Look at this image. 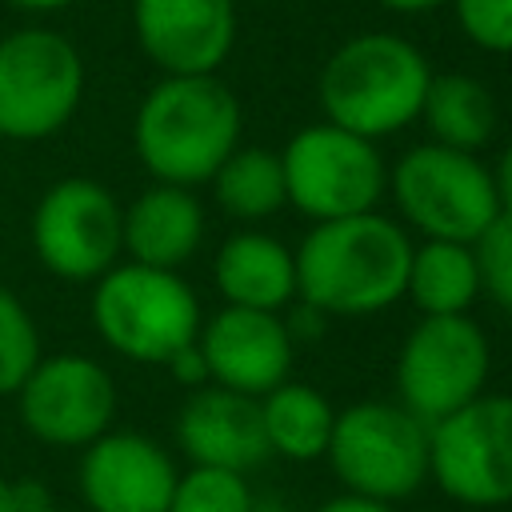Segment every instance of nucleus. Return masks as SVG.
Instances as JSON below:
<instances>
[{
  "instance_id": "nucleus-22",
  "label": "nucleus",
  "mask_w": 512,
  "mask_h": 512,
  "mask_svg": "<svg viewBox=\"0 0 512 512\" xmlns=\"http://www.w3.org/2000/svg\"><path fill=\"white\" fill-rule=\"evenodd\" d=\"M208 188L216 208L236 224H260L272 220L280 208H288L280 148H264V144H236L228 160L212 172Z\"/></svg>"
},
{
  "instance_id": "nucleus-9",
  "label": "nucleus",
  "mask_w": 512,
  "mask_h": 512,
  "mask_svg": "<svg viewBox=\"0 0 512 512\" xmlns=\"http://www.w3.org/2000/svg\"><path fill=\"white\" fill-rule=\"evenodd\" d=\"M32 256L68 284H92L124 260V204L92 176L48 184L28 220Z\"/></svg>"
},
{
  "instance_id": "nucleus-3",
  "label": "nucleus",
  "mask_w": 512,
  "mask_h": 512,
  "mask_svg": "<svg viewBox=\"0 0 512 512\" xmlns=\"http://www.w3.org/2000/svg\"><path fill=\"white\" fill-rule=\"evenodd\" d=\"M432 72L436 68L416 40L368 28L328 52L316 76V100L328 124L380 144L420 120Z\"/></svg>"
},
{
  "instance_id": "nucleus-2",
  "label": "nucleus",
  "mask_w": 512,
  "mask_h": 512,
  "mask_svg": "<svg viewBox=\"0 0 512 512\" xmlns=\"http://www.w3.org/2000/svg\"><path fill=\"white\" fill-rule=\"evenodd\" d=\"M244 108L236 92L208 76H160L132 116V148L160 184L200 188L240 144Z\"/></svg>"
},
{
  "instance_id": "nucleus-5",
  "label": "nucleus",
  "mask_w": 512,
  "mask_h": 512,
  "mask_svg": "<svg viewBox=\"0 0 512 512\" xmlns=\"http://www.w3.org/2000/svg\"><path fill=\"white\" fill-rule=\"evenodd\" d=\"M384 196H392L396 220L416 240L476 244L500 216L492 168L480 152H460L436 140H420L388 164Z\"/></svg>"
},
{
  "instance_id": "nucleus-20",
  "label": "nucleus",
  "mask_w": 512,
  "mask_h": 512,
  "mask_svg": "<svg viewBox=\"0 0 512 512\" xmlns=\"http://www.w3.org/2000/svg\"><path fill=\"white\" fill-rule=\"evenodd\" d=\"M476 248L464 240H416L404 280V300L420 316H460L480 300Z\"/></svg>"
},
{
  "instance_id": "nucleus-25",
  "label": "nucleus",
  "mask_w": 512,
  "mask_h": 512,
  "mask_svg": "<svg viewBox=\"0 0 512 512\" xmlns=\"http://www.w3.org/2000/svg\"><path fill=\"white\" fill-rule=\"evenodd\" d=\"M460 36L488 52L512 56V0H448Z\"/></svg>"
},
{
  "instance_id": "nucleus-31",
  "label": "nucleus",
  "mask_w": 512,
  "mask_h": 512,
  "mask_svg": "<svg viewBox=\"0 0 512 512\" xmlns=\"http://www.w3.org/2000/svg\"><path fill=\"white\" fill-rule=\"evenodd\" d=\"M392 16H428L436 8H448V0H372Z\"/></svg>"
},
{
  "instance_id": "nucleus-4",
  "label": "nucleus",
  "mask_w": 512,
  "mask_h": 512,
  "mask_svg": "<svg viewBox=\"0 0 512 512\" xmlns=\"http://www.w3.org/2000/svg\"><path fill=\"white\" fill-rule=\"evenodd\" d=\"M92 328L116 356L132 364L164 368L172 352L196 340L200 332V296L172 268H152L136 260L112 264L92 280Z\"/></svg>"
},
{
  "instance_id": "nucleus-1",
  "label": "nucleus",
  "mask_w": 512,
  "mask_h": 512,
  "mask_svg": "<svg viewBox=\"0 0 512 512\" xmlns=\"http://www.w3.org/2000/svg\"><path fill=\"white\" fill-rule=\"evenodd\" d=\"M416 236L388 212L312 224L296 252V300L332 316H376L404 300Z\"/></svg>"
},
{
  "instance_id": "nucleus-19",
  "label": "nucleus",
  "mask_w": 512,
  "mask_h": 512,
  "mask_svg": "<svg viewBox=\"0 0 512 512\" xmlns=\"http://www.w3.org/2000/svg\"><path fill=\"white\" fill-rule=\"evenodd\" d=\"M420 124L436 144L484 152L500 128V104L496 92L472 72H432L420 104Z\"/></svg>"
},
{
  "instance_id": "nucleus-18",
  "label": "nucleus",
  "mask_w": 512,
  "mask_h": 512,
  "mask_svg": "<svg viewBox=\"0 0 512 512\" xmlns=\"http://www.w3.org/2000/svg\"><path fill=\"white\" fill-rule=\"evenodd\" d=\"M212 284L224 304L284 312L296 300V252L264 228H240L212 256Z\"/></svg>"
},
{
  "instance_id": "nucleus-33",
  "label": "nucleus",
  "mask_w": 512,
  "mask_h": 512,
  "mask_svg": "<svg viewBox=\"0 0 512 512\" xmlns=\"http://www.w3.org/2000/svg\"><path fill=\"white\" fill-rule=\"evenodd\" d=\"M0 512H16V484L0 472Z\"/></svg>"
},
{
  "instance_id": "nucleus-32",
  "label": "nucleus",
  "mask_w": 512,
  "mask_h": 512,
  "mask_svg": "<svg viewBox=\"0 0 512 512\" xmlns=\"http://www.w3.org/2000/svg\"><path fill=\"white\" fill-rule=\"evenodd\" d=\"M4 4H12V8H20V12H60V8H68L72 0H4Z\"/></svg>"
},
{
  "instance_id": "nucleus-24",
  "label": "nucleus",
  "mask_w": 512,
  "mask_h": 512,
  "mask_svg": "<svg viewBox=\"0 0 512 512\" xmlns=\"http://www.w3.org/2000/svg\"><path fill=\"white\" fill-rule=\"evenodd\" d=\"M40 356H44V344L32 312L24 308V300H16V292L0 284V400L16 396V388L36 368Z\"/></svg>"
},
{
  "instance_id": "nucleus-11",
  "label": "nucleus",
  "mask_w": 512,
  "mask_h": 512,
  "mask_svg": "<svg viewBox=\"0 0 512 512\" xmlns=\"http://www.w3.org/2000/svg\"><path fill=\"white\" fill-rule=\"evenodd\" d=\"M492 344L472 312L420 316L396 352V400L424 424L488 392Z\"/></svg>"
},
{
  "instance_id": "nucleus-23",
  "label": "nucleus",
  "mask_w": 512,
  "mask_h": 512,
  "mask_svg": "<svg viewBox=\"0 0 512 512\" xmlns=\"http://www.w3.org/2000/svg\"><path fill=\"white\" fill-rule=\"evenodd\" d=\"M252 500L256 492L244 472L188 464L176 476V488L164 512H252Z\"/></svg>"
},
{
  "instance_id": "nucleus-29",
  "label": "nucleus",
  "mask_w": 512,
  "mask_h": 512,
  "mask_svg": "<svg viewBox=\"0 0 512 512\" xmlns=\"http://www.w3.org/2000/svg\"><path fill=\"white\" fill-rule=\"evenodd\" d=\"M16 484V512H64L40 480H12Z\"/></svg>"
},
{
  "instance_id": "nucleus-34",
  "label": "nucleus",
  "mask_w": 512,
  "mask_h": 512,
  "mask_svg": "<svg viewBox=\"0 0 512 512\" xmlns=\"http://www.w3.org/2000/svg\"><path fill=\"white\" fill-rule=\"evenodd\" d=\"M252 512H288V508H284L276 496H256V500H252Z\"/></svg>"
},
{
  "instance_id": "nucleus-10",
  "label": "nucleus",
  "mask_w": 512,
  "mask_h": 512,
  "mask_svg": "<svg viewBox=\"0 0 512 512\" xmlns=\"http://www.w3.org/2000/svg\"><path fill=\"white\" fill-rule=\"evenodd\" d=\"M428 480L460 508L512 504V396L480 392L428 424Z\"/></svg>"
},
{
  "instance_id": "nucleus-8",
  "label": "nucleus",
  "mask_w": 512,
  "mask_h": 512,
  "mask_svg": "<svg viewBox=\"0 0 512 512\" xmlns=\"http://www.w3.org/2000/svg\"><path fill=\"white\" fill-rule=\"evenodd\" d=\"M84 100V56L52 28H16L0 40V140L36 144L68 128Z\"/></svg>"
},
{
  "instance_id": "nucleus-12",
  "label": "nucleus",
  "mask_w": 512,
  "mask_h": 512,
  "mask_svg": "<svg viewBox=\"0 0 512 512\" xmlns=\"http://www.w3.org/2000/svg\"><path fill=\"white\" fill-rule=\"evenodd\" d=\"M116 380L84 352L40 356L16 388V412L24 432L48 448H88L116 420Z\"/></svg>"
},
{
  "instance_id": "nucleus-28",
  "label": "nucleus",
  "mask_w": 512,
  "mask_h": 512,
  "mask_svg": "<svg viewBox=\"0 0 512 512\" xmlns=\"http://www.w3.org/2000/svg\"><path fill=\"white\" fill-rule=\"evenodd\" d=\"M492 168V184H496V204H500V216H512V140L500 148L496 164Z\"/></svg>"
},
{
  "instance_id": "nucleus-14",
  "label": "nucleus",
  "mask_w": 512,
  "mask_h": 512,
  "mask_svg": "<svg viewBox=\"0 0 512 512\" xmlns=\"http://www.w3.org/2000/svg\"><path fill=\"white\" fill-rule=\"evenodd\" d=\"M176 476L172 452L136 428H108L80 448L76 464V488L88 512H164Z\"/></svg>"
},
{
  "instance_id": "nucleus-6",
  "label": "nucleus",
  "mask_w": 512,
  "mask_h": 512,
  "mask_svg": "<svg viewBox=\"0 0 512 512\" xmlns=\"http://www.w3.org/2000/svg\"><path fill=\"white\" fill-rule=\"evenodd\" d=\"M324 460L344 492L404 504L428 484V424L400 400H356L336 408Z\"/></svg>"
},
{
  "instance_id": "nucleus-16",
  "label": "nucleus",
  "mask_w": 512,
  "mask_h": 512,
  "mask_svg": "<svg viewBox=\"0 0 512 512\" xmlns=\"http://www.w3.org/2000/svg\"><path fill=\"white\" fill-rule=\"evenodd\" d=\"M176 448L184 452L188 464L228 468L248 476L268 460L260 400L220 384L192 388L176 412Z\"/></svg>"
},
{
  "instance_id": "nucleus-30",
  "label": "nucleus",
  "mask_w": 512,
  "mask_h": 512,
  "mask_svg": "<svg viewBox=\"0 0 512 512\" xmlns=\"http://www.w3.org/2000/svg\"><path fill=\"white\" fill-rule=\"evenodd\" d=\"M316 512H400L396 504H384V500H372V496H356V492H340L332 500H324Z\"/></svg>"
},
{
  "instance_id": "nucleus-15",
  "label": "nucleus",
  "mask_w": 512,
  "mask_h": 512,
  "mask_svg": "<svg viewBox=\"0 0 512 512\" xmlns=\"http://www.w3.org/2000/svg\"><path fill=\"white\" fill-rule=\"evenodd\" d=\"M132 32L160 76L220 72L236 48V0H132Z\"/></svg>"
},
{
  "instance_id": "nucleus-27",
  "label": "nucleus",
  "mask_w": 512,
  "mask_h": 512,
  "mask_svg": "<svg viewBox=\"0 0 512 512\" xmlns=\"http://www.w3.org/2000/svg\"><path fill=\"white\" fill-rule=\"evenodd\" d=\"M164 368H168V376H172L180 388H188V392H192V388H204V384H212V380H208V364H204V352H200V344H196V340H192V344H184L180 352H172Z\"/></svg>"
},
{
  "instance_id": "nucleus-13",
  "label": "nucleus",
  "mask_w": 512,
  "mask_h": 512,
  "mask_svg": "<svg viewBox=\"0 0 512 512\" xmlns=\"http://www.w3.org/2000/svg\"><path fill=\"white\" fill-rule=\"evenodd\" d=\"M196 344L208 364V380L244 396H264L292 376L296 340L284 324V312L220 304L200 320Z\"/></svg>"
},
{
  "instance_id": "nucleus-26",
  "label": "nucleus",
  "mask_w": 512,
  "mask_h": 512,
  "mask_svg": "<svg viewBox=\"0 0 512 512\" xmlns=\"http://www.w3.org/2000/svg\"><path fill=\"white\" fill-rule=\"evenodd\" d=\"M472 248L480 264V292L512 316V216H496Z\"/></svg>"
},
{
  "instance_id": "nucleus-7",
  "label": "nucleus",
  "mask_w": 512,
  "mask_h": 512,
  "mask_svg": "<svg viewBox=\"0 0 512 512\" xmlns=\"http://www.w3.org/2000/svg\"><path fill=\"white\" fill-rule=\"evenodd\" d=\"M280 168L288 208L312 224L372 212L388 192V160L380 156V144L328 120L292 132L280 148Z\"/></svg>"
},
{
  "instance_id": "nucleus-17",
  "label": "nucleus",
  "mask_w": 512,
  "mask_h": 512,
  "mask_svg": "<svg viewBox=\"0 0 512 512\" xmlns=\"http://www.w3.org/2000/svg\"><path fill=\"white\" fill-rule=\"evenodd\" d=\"M208 212L196 188L152 180L124 204V260L180 272L204 244Z\"/></svg>"
},
{
  "instance_id": "nucleus-21",
  "label": "nucleus",
  "mask_w": 512,
  "mask_h": 512,
  "mask_svg": "<svg viewBox=\"0 0 512 512\" xmlns=\"http://www.w3.org/2000/svg\"><path fill=\"white\" fill-rule=\"evenodd\" d=\"M260 424H264L268 456L312 464V460H324L328 452L336 408L320 388L288 376L284 384L260 396Z\"/></svg>"
}]
</instances>
